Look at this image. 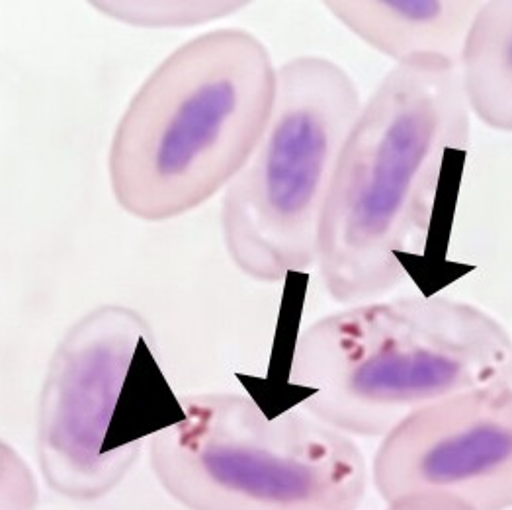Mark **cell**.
I'll list each match as a JSON object with an SVG mask.
<instances>
[{
	"label": "cell",
	"instance_id": "7a4b0ae2",
	"mask_svg": "<svg viewBox=\"0 0 512 510\" xmlns=\"http://www.w3.org/2000/svg\"><path fill=\"white\" fill-rule=\"evenodd\" d=\"M288 382L301 411L354 438H384L448 397L512 387V337L487 311L444 296L364 301L299 333Z\"/></svg>",
	"mask_w": 512,
	"mask_h": 510
},
{
	"label": "cell",
	"instance_id": "ba28073f",
	"mask_svg": "<svg viewBox=\"0 0 512 510\" xmlns=\"http://www.w3.org/2000/svg\"><path fill=\"white\" fill-rule=\"evenodd\" d=\"M483 0H327V12L393 67L460 73Z\"/></svg>",
	"mask_w": 512,
	"mask_h": 510
},
{
	"label": "cell",
	"instance_id": "3957f363",
	"mask_svg": "<svg viewBox=\"0 0 512 510\" xmlns=\"http://www.w3.org/2000/svg\"><path fill=\"white\" fill-rule=\"evenodd\" d=\"M278 67L255 34L219 28L176 47L131 96L108 151L116 204L163 223L212 200L270 120Z\"/></svg>",
	"mask_w": 512,
	"mask_h": 510
},
{
	"label": "cell",
	"instance_id": "52a82bcc",
	"mask_svg": "<svg viewBox=\"0 0 512 510\" xmlns=\"http://www.w3.org/2000/svg\"><path fill=\"white\" fill-rule=\"evenodd\" d=\"M385 503L436 495L471 510L512 509V387L438 401L385 434L372 462Z\"/></svg>",
	"mask_w": 512,
	"mask_h": 510
},
{
	"label": "cell",
	"instance_id": "7c38bea8",
	"mask_svg": "<svg viewBox=\"0 0 512 510\" xmlns=\"http://www.w3.org/2000/svg\"><path fill=\"white\" fill-rule=\"evenodd\" d=\"M385 510H471L462 505L460 501L436 495H423V497H407L395 503H389Z\"/></svg>",
	"mask_w": 512,
	"mask_h": 510
},
{
	"label": "cell",
	"instance_id": "6da1fadb",
	"mask_svg": "<svg viewBox=\"0 0 512 510\" xmlns=\"http://www.w3.org/2000/svg\"><path fill=\"white\" fill-rule=\"evenodd\" d=\"M460 73L393 67L354 122L321 223L317 268L333 301L364 303L407 278L423 249L442 165L470 145Z\"/></svg>",
	"mask_w": 512,
	"mask_h": 510
},
{
	"label": "cell",
	"instance_id": "8fae6325",
	"mask_svg": "<svg viewBox=\"0 0 512 510\" xmlns=\"http://www.w3.org/2000/svg\"><path fill=\"white\" fill-rule=\"evenodd\" d=\"M40 487L28 462L0 438V510H36Z\"/></svg>",
	"mask_w": 512,
	"mask_h": 510
},
{
	"label": "cell",
	"instance_id": "9c48e42d",
	"mask_svg": "<svg viewBox=\"0 0 512 510\" xmlns=\"http://www.w3.org/2000/svg\"><path fill=\"white\" fill-rule=\"evenodd\" d=\"M460 81L471 118L512 133V0H483L464 49Z\"/></svg>",
	"mask_w": 512,
	"mask_h": 510
},
{
	"label": "cell",
	"instance_id": "277c9868",
	"mask_svg": "<svg viewBox=\"0 0 512 510\" xmlns=\"http://www.w3.org/2000/svg\"><path fill=\"white\" fill-rule=\"evenodd\" d=\"M149 436V466L186 510H358L368 464L354 438L299 407L268 415L245 393H192Z\"/></svg>",
	"mask_w": 512,
	"mask_h": 510
},
{
	"label": "cell",
	"instance_id": "30bf717a",
	"mask_svg": "<svg viewBox=\"0 0 512 510\" xmlns=\"http://www.w3.org/2000/svg\"><path fill=\"white\" fill-rule=\"evenodd\" d=\"M102 16L147 30L196 28L225 20L247 6L243 0H94Z\"/></svg>",
	"mask_w": 512,
	"mask_h": 510
},
{
	"label": "cell",
	"instance_id": "5b68a950",
	"mask_svg": "<svg viewBox=\"0 0 512 510\" xmlns=\"http://www.w3.org/2000/svg\"><path fill=\"white\" fill-rule=\"evenodd\" d=\"M360 108L358 86L333 59L299 55L278 67L270 120L221 202L225 251L247 278L282 284L317 266L331 184Z\"/></svg>",
	"mask_w": 512,
	"mask_h": 510
},
{
	"label": "cell",
	"instance_id": "8992f818",
	"mask_svg": "<svg viewBox=\"0 0 512 510\" xmlns=\"http://www.w3.org/2000/svg\"><path fill=\"white\" fill-rule=\"evenodd\" d=\"M151 352L147 319L118 303L90 309L59 340L43 378L36 426L38 466L53 493L92 503L128 477L143 442L110 452L106 440L135 364Z\"/></svg>",
	"mask_w": 512,
	"mask_h": 510
}]
</instances>
